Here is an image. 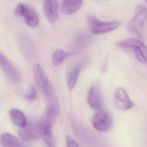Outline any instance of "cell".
Here are the masks:
<instances>
[{"mask_svg": "<svg viewBox=\"0 0 147 147\" xmlns=\"http://www.w3.org/2000/svg\"><path fill=\"white\" fill-rule=\"evenodd\" d=\"M38 92L36 88L33 86L31 88L30 93L26 95V98L29 100H35L37 97Z\"/></svg>", "mask_w": 147, "mask_h": 147, "instance_id": "obj_19", "label": "cell"}, {"mask_svg": "<svg viewBox=\"0 0 147 147\" xmlns=\"http://www.w3.org/2000/svg\"><path fill=\"white\" fill-rule=\"evenodd\" d=\"M81 66L80 64H76L71 67L68 73L67 83L69 90H72L74 88L77 83Z\"/></svg>", "mask_w": 147, "mask_h": 147, "instance_id": "obj_16", "label": "cell"}, {"mask_svg": "<svg viewBox=\"0 0 147 147\" xmlns=\"http://www.w3.org/2000/svg\"><path fill=\"white\" fill-rule=\"evenodd\" d=\"M15 13L18 16L23 17L26 23L30 27L35 28L39 24V16L36 11L30 7L19 4L16 7Z\"/></svg>", "mask_w": 147, "mask_h": 147, "instance_id": "obj_6", "label": "cell"}, {"mask_svg": "<svg viewBox=\"0 0 147 147\" xmlns=\"http://www.w3.org/2000/svg\"><path fill=\"white\" fill-rule=\"evenodd\" d=\"M35 81L38 88L47 101L48 107L46 114L54 119L60 112L58 99L54 88L42 67L38 63L33 67Z\"/></svg>", "mask_w": 147, "mask_h": 147, "instance_id": "obj_1", "label": "cell"}, {"mask_svg": "<svg viewBox=\"0 0 147 147\" xmlns=\"http://www.w3.org/2000/svg\"><path fill=\"white\" fill-rule=\"evenodd\" d=\"M0 67L10 80L18 82L21 80V75L8 59L0 51Z\"/></svg>", "mask_w": 147, "mask_h": 147, "instance_id": "obj_10", "label": "cell"}, {"mask_svg": "<svg viewBox=\"0 0 147 147\" xmlns=\"http://www.w3.org/2000/svg\"><path fill=\"white\" fill-rule=\"evenodd\" d=\"M66 147H80L76 142L70 136L66 138Z\"/></svg>", "mask_w": 147, "mask_h": 147, "instance_id": "obj_20", "label": "cell"}, {"mask_svg": "<svg viewBox=\"0 0 147 147\" xmlns=\"http://www.w3.org/2000/svg\"><path fill=\"white\" fill-rule=\"evenodd\" d=\"M114 100L117 108L122 111L129 110L135 106L125 89L122 87L118 88L115 90L114 93Z\"/></svg>", "mask_w": 147, "mask_h": 147, "instance_id": "obj_7", "label": "cell"}, {"mask_svg": "<svg viewBox=\"0 0 147 147\" xmlns=\"http://www.w3.org/2000/svg\"><path fill=\"white\" fill-rule=\"evenodd\" d=\"M91 37L86 32H79L76 36L70 55H76L82 52L90 44Z\"/></svg>", "mask_w": 147, "mask_h": 147, "instance_id": "obj_12", "label": "cell"}, {"mask_svg": "<svg viewBox=\"0 0 147 147\" xmlns=\"http://www.w3.org/2000/svg\"><path fill=\"white\" fill-rule=\"evenodd\" d=\"M70 53L66 52L62 50H56L53 53L52 61L55 66H60L63 63L66 57L70 55Z\"/></svg>", "mask_w": 147, "mask_h": 147, "instance_id": "obj_18", "label": "cell"}, {"mask_svg": "<svg viewBox=\"0 0 147 147\" xmlns=\"http://www.w3.org/2000/svg\"><path fill=\"white\" fill-rule=\"evenodd\" d=\"M118 46L124 50L134 52L137 58L140 62H146L147 47L146 45L138 39L127 38L118 43Z\"/></svg>", "mask_w": 147, "mask_h": 147, "instance_id": "obj_4", "label": "cell"}, {"mask_svg": "<svg viewBox=\"0 0 147 147\" xmlns=\"http://www.w3.org/2000/svg\"><path fill=\"white\" fill-rule=\"evenodd\" d=\"M92 123L96 130L100 132H106L111 128L112 119L108 112L99 111L93 117Z\"/></svg>", "mask_w": 147, "mask_h": 147, "instance_id": "obj_5", "label": "cell"}, {"mask_svg": "<svg viewBox=\"0 0 147 147\" xmlns=\"http://www.w3.org/2000/svg\"><path fill=\"white\" fill-rule=\"evenodd\" d=\"M19 134L24 140L26 141H32L38 138L41 136L40 122L26 123L25 126L21 128Z\"/></svg>", "mask_w": 147, "mask_h": 147, "instance_id": "obj_9", "label": "cell"}, {"mask_svg": "<svg viewBox=\"0 0 147 147\" xmlns=\"http://www.w3.org/2000/svg\"><path fill=\"white\" fill-rule=\"evenodd\" d=\"M44 10L46 17L49 22L54 24L58 18V4L57 1H45Z\"/></svg>", "mask_w": 147, "mask_h": 147, "instance_id": "obj_13", "label": "cell"}, {"mask_svg": "<svg viewBox=\"0 0 147 147\" xmlns=\"http://www.w3.org/2000/svg\"><path fill=\"white\" fill-rule=\"evenodd\" d=\"M54 121L52 118L46 115L40 121L41 136L49 147H56L55 142L51 131Z\"/></svg>", "mask_w": 147, "mask_h": 147, "instance_id": "obj_8", "label": "cell"}, {"mask_svg": "<svg viewBox=\"0 0 147 147\" xmlns=\"http://www.w3.org/2000/svg\"><path fill=\"white\" fill-rule=\"evenodd\" d=\"M147 19V9L142 5L137 7L134 17L129 20L128 24L129 30L139 37H144V28Z\"/></svg>", "mask_w": 147, "mask_h": 147, "instance_id": "obj_2", "label": "cell"}, {"mask_svg": "<svg viewBox=\"0 0 147 147\" xmlns=\"http://www.w3.org/2000/svg\"><path fill=\"white\" fill-rule=\"evenodd\" d=\"M11 119L15 125L23 128L27 123L26 119L24 113L20 110L17 109L11 110L10 112Z\"/></svg>", "mask_w": 147, "mask_h": 147, "instance_id": "obj_17", "label": "cell"}, {"mask_svg": "<svg viewBox=\"0 0 147 147\" xmlns=\"http://www.w3.org/2000/svg\"><path fill=\"white\" fill-rule=\"evenodd\" d=\"M87 19L90 30L95 35L109 33L115 30L120 26V23L118 21H101L93 13L88 14Z\"/></svg>", "mask_w": 147, "mask_h": 147, "instance_id": "obj_3", "label": "cell"}, {"mask_svg": "<svg viewBox=\"0 0 147 147\" xmlns=\"http://www.w3.org/2000/svg\"><path fill=\"white\" fill-rule=\"evenodd\" d=\"M82 4V1L64 0L61 3V11L63 14L71 15L78 11L81 7Z\"/></svg>", "mask_w": 147, "mask_h": 147, "instance_id": "obj_14", "label": "cell"}, {"mask_svg": "<svg viewBox=\"0 0 147 147\" xmlns=\"http://www.w3.org/2000/svg\"><path fill=\"white\" fill-rule=\"evenodd\" d=\"M87 102L90 107L94 111H100L103 105L100 89L97 85L91 87L88 91Z\"/></svg>", "mask_w": 147, "mask_h": 147, "instance_id": "obj_11", "label": "cell"}, {"mask_svg": "<svg viewBox=\"0 0 147 147\" xmlns=\"http://www.w3.org/2000/svg\"><path fill=\"white\" fill-rule=\"evenodd\" d=\"M0 143L3 147H26L21 140L9 133H3L1 135Z\"/></svg>", "mask_w": 147, "mask_h": 147, "instance_id": "obj_15", "label": "cell"}]
</instances>
